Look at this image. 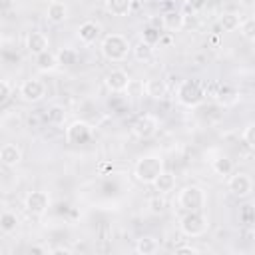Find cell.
<instances>
[{"mask_svg": "<svg viewBox=\"0 0 255 255\" xmlns=\"http://www.w3.org/2000/svg\"><path fill=\"white\" fill-rule=\"evenodd\" d=\"M16 227H18L16 213L14 211H2V215H0V231L4 235H10V233L16 231Z\"/></svg>", "mask_w": 255, "mask_h": 255, "instance_id": "24", "label": "cell"}, {"mask_svg": "<svg viewBox=\"0 0 255 255\" xmlns=\"http://www.w3.org/2000/svg\"><path fill=\"white\" fill-rule=\"evenodd\" d=\"M46 2H48V4H50V2H56V0H46Z\"/></svg>", "mask_w": 255, "mask_h": 255, "instance_id": "40", "label": "cell"}, {"mask_svg": "<svg viewBox=\"0 0 255 255\" xmlns=\"http://www.w3.org/2000/svg\"><path fill=\"white\" fill-rule=\"evenodd\" d=\"M46 120H48V124H52V126H62L64 120H66V110H64V106H60V104L50 106V108H48V114H46Z\"/></svg>", "mask_w": 255, "mask_h": 255, "instance_id": "25", "label": "cell"}, {"mask_svg": "<svg viewBox=\"0 0 255 255\" xmlns=\"http://www.w3.org/2000/svg\"><path fill=\"white\" fill-rule=\"evenodd\" d=\"M20 98L24 100V102H28V104H38V102H42L44 100V96H46V86H44V82H40V80H36V78H30V80H24L22 84H20Z\"/></svg>", "mask_w": 255, "mask_h": 255, "instance_id": "8", "label": "cell"}, {"mask_svg": "<svg viewBox=\"0 0 255 255\" xmlns=\"http://www.w3.org/2000/svg\"><path fill=\"white\" fill-rule=\"evenodd\" d=\"M153 187H155V191H157V193L167 195L169 191H173V189H175V175H173L171 171H163V173L153 181Z\"/></svg>", "mask_w": 255, "mask_h": 255, "instance_id": "20", "label": "cell"}, {"mask_svg": "<svg viewBox=\"0 0 255 255\" xmlns=\"http://www.w3.org/2000/svg\"><path fill=\"white\" fill-rule=\"evenodd\" d=\"M161 32H163V30H157V28L147 26V28L143 30V34H141V40L147 42V44H151V46H155L157 42H161Z\"/></svg>", "mask_w": 255, "mask_h": 255, "instance_id": "30", "label": "cell"}, {"mask_svg": "<svg viewBox=\"0 0 255 255\" xmlns=\"http://www.w3.org/2000/svg\"><path fill=\"white\" fill-rule=\"evenodd\" d=\"M251 227H253V229H251V235H253V239H255V223H253Z\"/></svg>", "mask_w": 255, "mask_h": 255, "instance_id": "39", "label": "cell"}, {"mask_svg": "<svg viewBox=\"0 0 255 255\" xmlns=\"http://www.w3.org/2000/svg\"><path fill=\"white\" fill-rule=\"evenodd\" d=\"M106 86H108V90L110 92H126L128 88H129V84H131V80H129V76H128V72L126 70H122V68H114V70H110L108 74H106Z\"/></svg>", "mask_w": 255, "mask_h": 255, "instance_id": "11", "label": "cell"}, {"mask_svg": "<svg viewBox=\"0 0 255 255\" xmlns=\"http://www.w3.org/2000/svg\"><path fill=\"white\" fill-rule=\"evenodd\" d=\"M131 54H133V58H135L137 62H147V60H151V56H153V46L147 44V42H143V40H139L137 44L131 46Z\"/></svg>", "mask_w": 255, "mask_h": 255, "instance_id": "23", "label": "cell"}, {"mask_svg": "<svg viewBox=\"0 0 255 255\" xmlns=\"http://www.w3.org/2000/svg\"><path fill=\"white\" fill-rule=\"evenodd\" d=\"M56 56H58L60 66H64V68H70V66L78 64V52L74 48H62Z\"/></svg>", "mask_w": 255, "mask_h": 255, "instance_id": "26", "label": "cell"}, {"mask_svg": "<svg viewBox=\"0 0 255 255\" xmlns=\"http://www.w3.org/2000/svg\"><path fill=\"white\" fill-rule=\"evenodd\" d=\"M48 46H50V42H48V36L44 32H36V30L28 32V36H26V50L32 56H38V54L46 52Z\"/></svg>", "mask_w": 255, "mask_h": 255, "instance_id": "14", "label": "cell"}, {"mask_svg": "<svg viewBox=\"0 0 255 255\" xmlns=\"http://www.w3.org/2000/svg\"><path fill=\"white\" fill-rule=\"evenodd\" d=\"M241 22H243L241 14H237V12H225L219 18V26H221L223 32H235L241 26Z\"/></svg>", "mask_w": 255, "mask_h": 255, "instance_id": "21", "label": "cell"}, {"mask_svg": "<svg viewBox=\"0 0 255 255\" xmlns=\"http://www.w3.org/2000/svg\"><path fill=\"white\" fill-rule=\"evenodd\" d=\"M147 26H151V28H157V30H165V16H149V20H147Z\"/></svg>", "mask_w": 255, "mask_h": 255, "instance_id": "34", "label": "cell"}, {"mask_svg": "<svg viewBox=\"0 0 255 255\" xmlns=\"http://www.w3.org/2000/svg\"><path fill=\"white\" fill-rule=\"evenodd\" d=\"M100 34H102V28H100V24L94 22V20L82 22V24L78 26V32H76V36H78V40H80L82 44H94V42L100 38Z\"/></svg>", "mask_w": 255, "mask_h": 255, "instance_id": "12", "label": "cell"}, {"mask_svg": "<svg viewBox=\"0 0 255 255\" xmlns=\"http://www.w3.org/2000/svg\"><path fill=\"white\" fill-rule=\"evenodd\" d=\"M175 253L177 255H181V253H197V249L191 247V245H179V247H175Z\"/></svg>", "mask_w": 255, "mask_h": 255, "instance_id": "37", "label": "cell"}, {"mask_svg": "<svg viewBox=\"0 0 255 255\" xmlns=\"http://www.w3.org/2000/svg\"><path fill=\"white\" fill-rule=\"evenodd\" d=\"M24 207H26V211L30 213V215H36V217H40V215H44L46 211H48V207H50V195L46 193V191H30L28 195H26V199H24Z\"/></svg>", "mask_w": 255, "mask_h": 255, "instance_id": "10", "label": "cell"}, {"mask_svg": "<svg viewBox=\"0 0 255 255\" xmlns=\"http://www.w3.org/2000/svg\"><path fill=\"white\" fill-rule=\"evenodd\" d=\"M147 207H149V211H151V213H155V215L163 213V211H165V207H167L165 195H163V193H157V195L149 197V201H147Z\"/></svg>", "mask_w": 255, "mask_h": 255, "instance_id": "28", "label": "cell"}, {"mask_svg": "<svg viewBox=\"0 0 255 255\" xmlns=\"http://www.w3.org/2000/svg\"><path fill=\"white\" fill-rule=\"evenodd\" d=\"M209 223L203 211H185V215L179 219V229L187 237H201L207 231Z\"/></svg>", "mask_w": 255, "mask_h": 255, "instance_id": "5", "label": "cell"}, {"mask_svg": "<svg viewBox=\"0 0 255 255\" xmlns=\"http://www.w3.org/2000/svg\"><path fill=\"white\" fill-rule=\"evenodd\" d=\"M211 169L221 177H229L233 173V161L227 155H219L211 161Z\"/></svg>", "mask_w": 255, "mask_h": 255, "instance_id": "22", "label": "cell"}, {"mask_svg": "<svg viewBox=\"0 0 255 255\" xmlns=\"http://www.w3.org/2000/svg\"><path fill=\"white\" fill-rule=\"evenodd\" d=\"M239 32L247 42H255V18H245L239 26Z\"/></svg>", "mask_w": 255, "mask_h": 255, "instance_id": "29", "label": "cell"}, {"mask_svg": "<svg viewBox=\"0 0 255 255\" xmlns=\"http://www.w3.org/2000/svg\"><path fill=\"white\" fill-rule=\"evenodd\" d=\"M131 4H133V0H104L106 12L112 16H118V18L128 16L131 12Z\"/></svg>", "mask_w": 255, "mask_h": 255, "instance_id": "17", "label": "cell"}, {"mask_svg": "<svg viewBox=\"0 0 255 255\" xmlns=\"http://www.w3.org/2000/svg\"><path fill=\"white\" fill-rule=\"evenodd\" d=\"M239 217H241V221H243L245 225H253V223H255V207H253V205H243Z\"/></svg>", "mask_w": 255, "mask_h": 255, "instance_id": "32", "label": "cell"}, {"mask_svg": "<svg viewBox=\"0 0 255 255\" xmlns=\"http://www.w3.org/2000/svg\"><path fill=\"white\" fill-rule=\"evenodd\" d=\"M157 128H159L157 118L151 116V114H143V116H139V118L133 122L131 131H133V135L139 137V139H149V137H153V135L157 133Z\"/></svg>", "mask_w": 255, "mask_h": 255, "instance_id": "9", "label": "cell"}, {"mask_svg": "<svg viewBox=\"0 0 255 255\" xmlns=\"http://www.w3.org/2000/svg\"><path fill=\"white\" fill-rule=\"evenodd\" d=\"M243 141H245V145L249 149L255 151V122H251V124L245 126V129H243Z\"/></svg>", "mask_w": 255, "mask_h": 255, "instance_id": "31", "label": "cell"}, {"mask_svg": "<svg viewBox=\"0 0 255 255\" xmlns=\"http://www.w3.org/2000/svg\"><path fill=\"white\" fill-rule=\"evenodd\" d=\"M100 52L108 62H124L131 52V44L124 34H108L100 44Z\"/></svg>", "mask_w": 255, "mask_h": 255, "instance_id": "2", "label": "cell"}, {"mask_svg": "<svg viewBox=\"0 0 255 255\" xmlns=\"http://www.w3.org/2000/svg\"><path fill=\"white\" fill-rule=\"evenodd\" d=\"M48 249H44V247H30V253H46Z\"/></svg>", "mask_w": 255, "mask_h": 255, "instance_id": "38", "label": "cell"}, {"mask_svg": "<svg viewBox=\"0 0 255 255\" xmlns=\"http://www.w3.org/2000/svg\"><path fill=\"white\" fill-rule=\"evenodd\" d=\"M215 100L221 102V104H233V102L237 100V92H235L233 88L225 86V84H219V90H217V94H215Z\"/></svg>", "mask_w": 255, "mask_h": 255, "instance_id": "27", "label": "cell"}, {"mask_svg": "<svg viewBox=\"0 0 255 255\" xmlns=\"http://www.w3.org/2000/svg\"><path fill=\"white\" fill-rule=\"evenodd\" d=\"M167 84H165V80H161V78H149L145 84H143V92H145V96H149L151 100H163L165 96H167Z\"/></svg>", "mask_w": 255, "mask_h": 255, "instance_id": "15", "label": "cell"}, {"mask_svg": "<svg viewBox=\"0 0 255 255\" xmlns=\"http://www.w3.org/2000/svg\"><path fill=\"white\" fill-rule=\"evenodd\" d=\"M36 58V68L40 70V72H54L58 66H60V62H58V56L56 54H52L50 50H46V52H42V54H38V56H34Z\"/></svg>", "mask_w": 255, "mask_h": 255, "instance_id": "18", "label": "cell"}, {"mask_svg": "<svg viewBox=\"0 0 255 255\" xmlns=\"http://www.w3.org/2000/svg\"><path fill=\"white\" fill-rule=\"evenodd\" d=\"M90 137H92V126L84 120H74L66 128V141L72 145H82L90 141Z\"/></svg>", "mask_w": 255, "mask_h": 255, "instance_id": "6", "label": "cell"}, {"mask_svg": "<svg viewBox=\"0 0 255 255\" xmlns=\"http://www.w3.org/2000/svg\"><path fill=\"white\" fill-rule=\"evenodd\" d=\"M165 171L163 167V157L161 155H155V153H149V155H141L135 165H133V175L139 183H145V185H153V181Z\"/></svg>", "mask_w": 255, "mask_h": 255, "instance_id": "1", "label": "cell"}, {"mask_svg": "<svg viewBox=\"0 0 255 255\" xmlns=\"http://www.w3.org/2000/svg\"><path fill=\"white\" fill-rule=\"evenodd\" d=\"M0 161L6 167H16L22 161V151L16 143H4L0 149Z\"/></svg>", "mask_w": 255, "mask_h": 255, "instance_id": "16", "label": "cell"}, {"mask_svg": "<svg viewBox=\"0 0 255 255\" xmlns=\"http://www.w3.org/2000/svg\"><path fill=\"white\" fill-rule=\"evenodd\" d=\"M48 253H52V255H60V253H64V255H70V253H72V249H70V247H64V245H60V247H54V249H50Z\"/></svg>", "mask_w": 255, "mask_h": 255, "instance_id": "36", "label": "cell"}, {"mask_svg": "<svg viewBox=\"0 0 255 255\" xmlns=\"http://www.w3.org/2000/svg\"><path fill=\"white\" fill-rule=\"evenodd\" d=\"M227 189L235 197H247L253 191V179L249 173H243V171L231 173L227 179Z\"/></svg>", "mask_w": 255, "mask_h": 255, "instance_id": "7", "label": "cell"}, {"mask_svg": "<svg viewBox=\"0 0 255 255\" xmlns=\"http://www.w3.org/2000/svg\"><path fill=\"white\" fill-rule=\"evenodd\" d=\"M46 18H48V22H52V24H64V22L70 18V8H68V4L62 2V0L50 2L48 8H46Z\"/></svg>", "mask_w": 255, "mask_h": 255, "instance_id": "13", "label": "cell"}, {"mask_svg": "<svg viewBox=\"0 0 255 255\" xmlns=\"http://www.w3.org/2000/svg\"><path fill=\"white\" fill-rule=\"evenodd\" d=\"M195 26H197V18L195 16H191V18H189V14L181 16V28H195Z\"/></svg>", "mask_w": 255, "mask_h": 255, "instance_id": "35", "label": "cell"}, {"mask_svg": "<svg viewBox=\"0 0 255 255\" xmlns=\"http://www.w3.org/2000/svg\"><path fill=\"white\" fill-rule=\"evenodd\" d=\"M177 203L185 211H203L207 205V193L199 185H185L177 195Z\"/></svg>", "mask_w": 255, "mask_h": 255, "instance_id": "4", "label": "cell"}, {"mask_svg": "<svg viewBox=\"0 0 255 255\" xmlns=\"http://www.w3.org/2000/svg\"><path fill=\"white\" fill-rule=\"evenodd\" d=\"M231 2H239V0H231Z\"/></svg>", "mask_w": 255, "mask_h": 255, "instance_id": "41", "label": "cell"}, {"mask_svg": "<svg viewBox=\"0 0 255 255\" xmlns=\"http://www.w3.org/2000/svg\"><path fill=\"white\" fill-rule=\"evenodd\" d=\"M159 251V241L151 235H143L135 241V253L139 255H153Z\"/></svg>", "mask_w": 255, "mask_h": 255, "instance_id": "19", "label": "cell"}, {"mask_svg": "<svg viewBox=\"0 0 255 255\" xmlns=\"http://www.w3.org/2000/svg\"><path fill=\"white\" fill-rule=\"evenodd\" d=\"M10 94H12L10 82H8V80H2V82H0V104H4V102L10 98Z\"/></svg>", "mask_w": 255, "mask_h": 255, "instance_id": "33", "label": "cell"}, {"mask_svg": "<svg viewBox=\"0 0 255 255\" xmlns=\"http://www.w3.org/2000/svg\"><path fill=\"white\" fill-rule=\"evenodd\" d=\"M205 100V90L197 80H183L177 88V102L185 108H197Z\"/></svg>", "mask_w": 255, "mask_h": 255, "instance_id": "3", "label": "cell"}]
</instances>
